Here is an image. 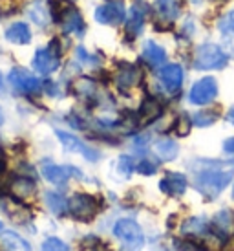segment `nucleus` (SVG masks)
<instances>
[{"instance_id": "nucleus-42", "label": "nucleus", "mask_w": 234, "mask_h": 251, "mask_svg": "<svg viewBox=\"0 0 234 251\" xmlns=\"http://www.w3.org/2000/svg\"><path fill=\"white\" fill-rule=\"evenodd\" d=\"M0 231H2V222H0Z\"/></svg>"}, {"instance_id": "nucleus-1", "label": "nucleus", "mask_w": 234, "mask_h": 251, "mask_svg": "<svg viewBox=\"0 0 234 251\" xmlns=\"http://www.w3.org/2000/svg\"><path fill=\"white\" fill-rule=\"evenodd\" d=\"M190 169L194 187L207 200L218 198L223 193V189L233 181L234 176V161L196 160L190 163Z\"/></svg>"}, {"instance_id": "nucleus-26", "label": "nucleus", "mask_w": 234, "mask_h": 251, "mask_svg": "<svg viewBox=\"0 0 234 251\" xmlns=\"http://www.w3.org/2000/svg\"><path fill=\"white\" fill-rule=\"evenodd\" d=\"M139 116H141V119H143V121L150 123V121H154L156 118H159V116H161V105H159L156 99L148 98L145 103L141 105Z\"/></svg>"}, {"instance_id": "nucleus-43", "label": "nucleus", "mask_w": 234, "mask_h": 251, "mask_svg": "<svg viewBox=\"0 0 234 251\" xmlns=\"http://www.w3.org/2000/svg\"><path fill=\"white\" fill-rule=\"evenodd\" d=\"M233 196H234V187H233Z\"/></svg>"}, {"instance_id": "nucleus-7", "label": "nucleus", "mask_w": 234, "mask_h": 251, "mask_svg": "<svg viewBox=\"0 0 234 251\" xmlns=\"http://www.w3.org/2000/svg\"><path fill=\"white\" fill-rule=\"evenodd\" d=\"M57 13V22L62 26V29L66 33H75V35H81L84 31V21L83 15L77 11L73 6H70L68 2H62V6L59 7Z\"/></svg>"}, {"instance_id": "nucleus-19", "label": "nucleus", "mask_w": 234, "mask_h": 251, "mask_svg": "<svg viewBox=\"0 0 234 251\" xmlns=\"http://www.w3.org/2000/svg\"><path fill=\"white\" fill-rule=\"evenodd\" d=\"M35 191H37V185H35L33 180H29V178H15L11 183H9V193L13 198L17 200H29L31 196L35 195Z\"/></svg>"}, {"instance_id": "nucleus-18", "label": "nucleus", "mask_w": 234, "mask_h": 251, "mask_svg": "<svg viewBox=\"0 0 234 251\" xmlns=\"http://www.w3.org/2000/svg\"><path fill=\"white\" fill-rule=\"evenodd\" d=\"M211 229L220 238L227 240L234 233V213H231V211H221V213H218V215L214 216L212 224H211Z\"/></svg>"}, {"instance_id": "nucleus-29", "label": "nucleus", "mask_w": 234, "mask_h": 251, "mask_svg": "<svg viewBox=\"0 0 234 251\" xmlns=\"http://www.w3.org/2000/svg\"><path fill=\"white\" fill-rule=\"evenodd\" d=\"M218 114L214 110H205V112H196L192 116V123L196 126H211L216 123Z\"/></svg>"}, {"instance_id": "nucleus-21", "label": "nucleus", "mask_w": 234, "mask_h": 251, "mask_svg": "<svg viewBox=\"0 0 234 251\" xmlns=\"http://www.w3.org/2000/svg\"><path fill=\"white\" fill-rule=\"evenodd\" d=\"M0 246L4 251H31V246L13 231H6L0 235Z\"/></svg>"}, {"instance_id": "nucleus-30", "label": "nucleus", "mask_w": 234, "mask_h": 251, "mask_svg": "<svg viewBox=\"0 0 234 251\" xmlns=\"http://www.w3.org/2000/svg\"><path fill=\"white\" fill-rule=\"evenodd\" d=\"M116 169L123 178H128L132 175V171H134V161H132L130 156H121L116 163Z\"/></svg>"}, {"instance_id": "nucleus-16", "label": "nucleus", "mask_w": 234, "mask_h": 251, "mask_svg": "<svg viewBox=\"0 0 234 251\" xmlns=\"http://www.w3.org/2000/svg\"><path fill=\"white\" fill-rule=\"evenodd\" d=\"M188 180L181 173H166L161 181H159V189L168 196H181L187 191Z\"/></svg>"}, {"instance_id": "nucleus-4", "label": "nucleus", "mask_w": 234, "mask_h": 251, "mask_svg": "<svg viewBox=\"0 0 234 251\" xmlns=\"http://www.w3.org/2000/svg\"><path fill=\"white\" fill-rule=\"evenodd\" d=\"M61 64V48L59 41L53 39L46 48L39 50L33 57V68L42 75H49L59 68Z\"/></svg>"}, {"instance_id": "nucleus-24", "label": "nucleus", "mask_w": 234, "mask_h": 251, "mask_svg": "<svg viewBox=\"0 0 234 251\" xmlns=\"http://www.w3.org/2000/svg\"><path fill=\"white\" fill-rule=\"evenodd\" d=\"M181 231H183V235H192V237L194 235H205L211 231V224L201 216H192V218L183 222Z\"/></svg>"}, {"instance_id": "nucleus-23", "label": "nucleus", "mask_w": 234, "mask_h": 251, "mask_svg": "<svg viewBox=\"0 0 234 251\" xmlns=\"http://www.w3.org/2000/svg\"><path fill=\"white\" fill-rule=\"evenodd\" d=\"M6 39L13 44H28L31 41V31L24 22H15L6 29Z\"/></svg>"}, {"instance_id": "nucleus-37", "label": "nucleus", "mask_w": 234, "mask_h": 251, "mask_svg": "<svg viewBox=\"0 0 234 251\" xmlns=\"http://www.w3.org/2000/svg\"><path fill=\"white\" fill-rule=\"evenodd\" d=\"M2 167H4V156L0 152V173H2Z\"/></svg>"}, {"instance_id": "nucleus-10", "label": "nucleus", "mask_w": 234, "mask_h": 251, "mask_svg": "<svg viewBox=\"0 0 234 251\" xmlns=\"http://www.w3.org/2000/svg\"><path fill=\"white\" fill-rule=\"evenodd\" d=\"M57 138L61 140L62 147H64L66 151H70V152H81L84 158L90 161H95L97 158H99V152H97L95 149H92V147H88L86 143H83V141L79 140L77 136H73V134H68V132H64V130H57Z\"/></svg>"}, {"instance_id": "nucleus-28", "label": "nucleus", "mask_w": 234, "mask_h": 251, "mask_svg": "<svg viewBox=\"0 0 234 251\" xmlns=\"http://www.w3.org/2000/svg\"><path fill=\"white\" fill-rule=\"evenodd\" d=\"M95 83L92 81V79H86V77H83V79H79L75 84H73V90H75L77 96H83V98H92L94 94H95Z\"/></svg>"}, {"instance_id": "nucleus-15", "label": "nucleus", "mask_w": 234, "mask_h": 251, "mask_svg": "<svg viewBox=\"0 0 234 251\" xmlns=\"http://www.w3.org/2000/svg\"><path fill=\"white\" fill-rule=\"evenodd\" d=\"M154 13L156 19L163 24H172L181 13V2L179 0H156L154 2Z\"/></svg>"}, {"instance_id": "nucleus-36", "label": "nucleus", "mask_w": 234, "mask_h": 251, "mask_svg": "<svg viewBox=\"0 0 234 251\" xmlns=\"http://www.w3.org/2000/svg\"><path fill=\"white\" fill-rule=\"evenodd\" d=\"M227 119H229V123L234 126V108H231L229 110V114H227Z\"/></svg>"}, {"instance_id": "nucleus-34", "label": "nucleus", "mask_w": 234, "mask_h": 251, "mask_svg": "<svg viewBox=\"0 0 234 251\" xmlns=\"http://www.w3.org/2000/svg\"><path fill=\"white\" fill-rule=\"evenodd\" d=\"M138 173H141V175H146V176H152L154 173H156V165H154L150 160H143L138 165Z\"/></svg>"}, {"instance_id": "nucleus-2", "label": "nucleus", "mask_w": 234, "mask_h": 251, "mask_svg": "<svg viewBox=\"0 0 234 251\" xmlns=\"http://www.w3.org/2000/svg\"><path fill=\"white\" fill-rule=\"evenodd\" d=\"M114 235L121 242L123 251H141L145 246V235L138 222L130 218H121L114 226Z\"/></svg>"}, {"instance_id": "nucleus-39", "label": "nucleus", "mask_w": 234, "mask_h": 251, "mask_svg": "<svg viewBox=\"0 0 234 251\" xmlns=\"http://www.w3.org/2000/svg\"><path fill=\"white\" fill-rule=\"evenodd\" d=\"M4 88V81H2V75H0V90Z\"/></svg>"}, {"instance_id": "nucleus-33", "label": "nucleus", "mask_w": 234, "mask_h": 251, "mask_svg": "<svg viewBox=\"0 0 234 251\" xmlns=\"http://www.w3.org/2000/svg\"><path fill=\"white\" fill-rule=\"evenodd\" d=\"M77 59H79L81 63L88 64V66H97V64H99V59L94 55H90L84 48H77Z\"/></svg>"}, {"instance_id": "nucleus-14", "label": "nucleus", "mask_w": 234, "mask_h": 251, "mask_svg": "<svg viewBox=\"0 0 234 251\" xmlns=\"http://www.w3.org/2000/svg\"><path fill=\"white\" fill-rule=\"evenodd\" d=\"M146 7L145 2L138 0L130 9V19L126 22V37L128 39H136V37L143 31V26H145V19H146Z\"/></svg>"}, {"instance_id": "nucleus-25", "label": "nucleus", "mask_w": 234, "mask_h": 251, "mask_svg": "<svg viewBox=\"0 0 234 251\" xmlns=\"http://www.w3.org/2000/svg\"><path fill=\"white\" fill-rule=\"evenodd\" d=\"M28 15L31 17V21L37 22L39 26H48L49 19H51V13L48 11V7L44 6L42 2H33L31 6L28 7Z\"/></svg>"}, {"instance_id": "nucleus-22", "label": "nucleus", "mask_w": 234, "mask_h": 251, "mask_svg": "<svg viewBox=\"0 0 234 251\" xmlns=\"http://www.w3.org/2000/svg\"><path fill=\"white\" fill-rule=\"evenodd\" d=\"M154 152L161 161H172L179 152V147L174 140H159L154 143Z\"/></svg>"}, {"instance_id": "nucleus-11", "label": "nucleus", "mask_w": 234, "mask_h": 251, "mask_svg": "<svg viewBox=\"0 0 234 251\" xmlns=\"http://www.w3.org/2000/svg\"><path fill=\"white\" fill-rule=\"evenodd\" d=\"M159 81L168 94H178L183 84V70L179 64H165L159 70Z\"/></svg>"}, {"instance_id": "nucleus-9", "label": "nucleus", "mask_w": 234, "mask_h": 251, "mask_svg": "<svg viewBox=\"0 0 234 251\" xmlns=\"http://www.w3.org/2000/svg\"><path fill=\"white\" fill-rule=\"evenodd\" d=\"M95 21L104 26H116L124 21V6L123 2H106L103 6H99L95 9Z\"/></svg>"}, {"instance_id": "nucleus-3", "label": "nucleus", "mask_w": 234, "mask_h": 251, "mask_svg": "<svg viewBox=\"0 0 234 251\" xmlns=\"http://www.w3.org/2000/svg\"><path fill=\"white\" fill-rule=\"evenodd\" d=\"M192 64L196 70H221L227 64V55L220 46L207 42L196 48Z\"/></svg>"}, {"instance_id": "nucleus-44", "label": "nucleus", "mask_w": 234, "mask_h": 251, "mask_svg": "<svg viewBox=\"0 0 234 251\" xmlns=\"http://www.w3.org/2000/svg\"><path fill=\"white\" fill-rule=\"evenodd\" d=\"M94 251H101V250H94Z\"/></svg>"}, {"instance_id": "nucleus-31", "label": "nucleus", "mask_w": 234, "mask_h": 251, "mask_svg": "<svg viewBox=\"0 0 234 251\" xmlns=\"http://www.w3.org/2000/svg\"><path fill=\"white\" fill-rule=\"evenodd\" d=\"M42 251H70L68 244H64L61 238L51 237L42 244Z\"/></svg>"}, {"instance_id": "nucleus-32", "label": "nucleus", "mask_w": 234, "mask_h": 251, "mask_svg": "<svg viewBox=\"0 0 234 251\" xmlns=\"http://www.w3.org/2000/svg\"><path fill=\"white\" fill-rule=\"evenodd\" d=\"M190 123H192V121H190L188 116H181V118L176 121V134L181 136V138L187 136V134L190 132Z\"/></svg>"}, {"instance_id": "nucleus-35", "label": "nucleus", "mask_w": 234, "mask_h": 251, "mask_svg": "<svg viewBox=\"0 0 234 251\" xmlns=\"http://www.w3.org/2000/svg\"><path fill=\"white\" fill-rule=\"evenodd\" d=\"M223 151H225V152H234V138H229V140L223 143Z\"/></svg>"}, {"instance_id": "nucleus-41", "label": "nucleus", "mask_w": 234, "mask_h": 251, "mask_svg": "<svg viewBox=\"0 0 234 251\" xmlns=\"http://www.w3.org/2000/svg\"><path fill=\"white\" fill-rule=\"evenodd\" d=\"M216 2H227V0H216Z\"/></svg>"}, {"instance_id": "nucleus-17", "label": "nucleus", "mask_w": 234, "mask_h": 251, "mask_svg": "<svg viewBox=\"0 0 234 251\" xmlns=\"http://www.w3.org/2000/svg\"><path fill=\"white\" fill-rule=\"evenodd\" d=\"M218 31L223 41V50L229 55H234V9L218 21Z\"/></svg>"}, {"instance_id": "nucleus-13", "label": "nucleus", "mask_w": 234, "mask_h": 251, "mask_svg": "<svg viewBox=\"0 0 234 251\" xmlns=\"http://www.w3.org/2000/svg\"><path fill=\"white\" fill-rule=\"evenodd\" d=\"M42 176L48 181L55 183V185H62L71 178V176H77L81 178V173L79 169L75 167H64V165H53V163H44L42 165Z\"/></svg>"}, {"instance_id": "nucleus-6", "label": "nucleus", "mask_w": 234, "mask_h": 251, "mask_svg": "<svg viewBox=\"0 0 234 251\" xmlns=\"http://www.w3.org/2000/svg\"><path fill=\"white\" fill-rule=\"evenodd\" d=\"M218 96V83L214 77H203L190 88L188 101L196 106H205L212 103Z\"/></svg>"}, {"instance_id": "nucleus-40", "label": "nucleus", "mask_w": 234, "mask_h": 251, "mask_svg": "<svg viewBox=\"0 0 234 251\" xmlns=\"http://www.w3.org/2000/svg\"><path fill=\"white\" fill-rule=\"evenodd\" d=\"M190 2H194V4H200L201 0H190Z\"/></svg>"}, {"instance_id": "nucleus-5", "label": "nucleus", "mask_w": 234, "mask_h": 251, "mask_svg": "<svg viewBox=\"0 0 234 251\" xmlns=\"http://www.w3.org/2000/svg\"><path fill=\"white\" fill-rule=\"evenodd\" d=\"M68 211L77 220L90 222L99 213V202L90 195H73L68 202Z\"/></svg>"}, {"instance_id": "nucleus-12", "label": "nucleus", "mask_w": 234, "mask_h": 251, "mask_svg": "<svg viewBox=\"0 0 234 251\" xmlns=\"http://www.w3.org/2000/svg\"><path fill=\"white\" fill-rule=\"evenodd\" d=\"M141 81V72H139L138 66H134L130 63H121L117 66L116 72V84L119 90H130L136 84Z\"/></svg>"}, {"instance_id": "nucleus-27", "label": "nucleus", "mask_w": 234, "mask_h": 251, "mask_svg": "<svg viewBox=\"0 0 234 251\" xmlns=\"http://www.w3.org/2000/svg\"><path fill=\"white\" fill-rule=\"evenodd\" d=\"M44 200H46V205L51 209L53 215L61 216L68 211V202H66L61 195H57V193H46V195H44Z\"/></svg>"}, {"instance_id": "nucleus-20", "label": "nucleus", "mask_w": 234, "mask_h": 251, "mask_svg": "<svg viewBox=\"0 0 234 251\" xmlns=\"http://www.w3.org/2000/svg\"><path fill=\"white\" fill-rule=\"evenodd\" d=\"M143 59L150 68H159L161 64H165L166 61V51L165 48H161L158 42L146 41L143 46Z\"/></svg>"}, {"instance_id": "nucleus-8", "label": "nucleus", "mask_w": 234, "mask_h": 251, "mask_svg": "<svg viewBox=\"0 0 234 251\" xmlns=\"http://www.w3.org/2000/svg\"><path fill=\"white\" fill-rule=\"evenodd\" d=\"M7 79H9V83H11V86H13L15 90L21 92V94H37L42 88L41 81L33 74L24 70V68H13V70L9 72Z\"/></svg>"}, {"instance_id": "nucleus-38", "label": "nucleus", "mask_w": 234, "mask_h": 251, "mask_svg": "<svg viewBox=\"0 0 234 251\" xmlns=\"http://www.w3.org/2000/svg\"><path fill=\"white\" fill-rule=\"evenodd\" d=\"M4 123V114H2V108H0V125Z\"/></svg>"}]
</instances>
